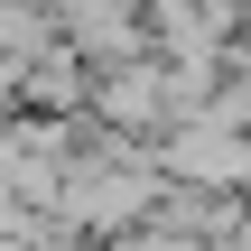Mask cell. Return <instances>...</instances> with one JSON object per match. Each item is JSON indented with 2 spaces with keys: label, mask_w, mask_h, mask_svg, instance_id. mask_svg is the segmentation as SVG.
I'll return each instance as SVG.
<instances>
[{
  "label": "cell",
  "mask_w": 251,
  "mask_h": 251,
  "mask_svg": "<svg viewBox=\"0 0 251 251\" xmlns=\"http://www.w3.org/2000/svg\"><path fill=\"white\" fill-rule=\"evenodd\" d=\"M233 19H242V0H158V28H168L177 56H205Z\"/></svg>",
  "instance_id": "1"
}]
</instances>
